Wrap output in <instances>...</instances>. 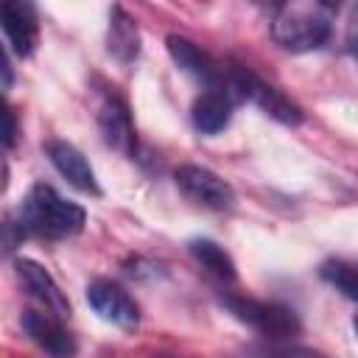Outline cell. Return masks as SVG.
I'll use <instances>...</instances> for the list:
<instances>
[{"instance_id":"obj_18","label":"cell","mask_w":358,"mask_h":358,"mask_svg":"<svg viewBox=\"0 0 358 358\" xmlns=\"http://www.w3.org/2000/svg\"><path fill=\"white\" fill-rule=\"evenodd\" d=\"M3 120H6V131H3V143H6V148L11 151L14 148V143H17V115H14V109L6 103V109H3Z\"/></svg>"},{"instance_id":"obj_6","label":"cell","mask_w":358,"mask_h":358,"mask_svg":"<svg viewBox=\"0 0 358 358\" xmlns=\"http://www.w3.org/2000/svg\"><path fill=\"white\" fill-rule=\"evenodd\" d=\"M165 48L173 59V64L179 70H185L187 76H193L196 81H201L207 90H227V70L224 62H215L210 53H204L193 39L179 36V34H168L165 36ZM232 98V95H229Z\"/></svg>"},{"instance_id":"obj_12","label":"cell","mask_w":358,"mask_h":358,"mask_svg":"<svg viewBox=\"0 0 358 358\" xmlns=\"http://www.w3.org/2000/svg\"><path fill=\"white\" fill-rule=\"evenodd\" d=\"M14 268H17L20 282L25 285V291L34 299H39L48 313H53L59 319H67L70 316V302L62 294V288L56 285V280L48 274V268H42L36 260H28V257H17Z\"/></svg>"},{"instance_id":"obj_2","label":"cell","mask_w":358,"mask_h":358,"mask_svg":"<svg viewBox=\"0 0 358 358\" xmlns=\"http://www.w3.org/2000/svg\"><path fill=\"white\" fill-rule=\"evenodd\" d=\"M336 6L322 0H291L271 14V39L291 53L319 50L333 31Z\"/></svg>"},{"instance_id":"obj_15","label":"cell","mask_w":358,"mask_h":358,"mask_svg":"<svg viewBox=\"0 0 358 358\" xmlns=\"http://www.w3.org/2000/svg\"><path fill=\"white\" fill-rule=\"evenodd\" d=\"M187 249H190V255L196 257V263H199L201 268H207L213 277H218L221 282H235V277H238L235 260L229 257V252H227L224 246H218V243L210 241V238H193V241L187 243Z\"/></svg>"},{"instance_id":"obj_19","label":"cell","mask_w":358,"mask_h":358,"mask_svg":"<svg viewBox=\"0 0 358 358\" xmlns=\"http://www.w3.org/2000/svg\"><path fill=\"white\" fill-rule=\"evenodd\" d=\"M347 50L358 59V6H355L352 17H350V25H347Z\"/></svg>"},{"instance_id":"obj_9","label":"cell","mask_w":358,"mask_h":358,"mask_svg":"<svg viewBox=\"0 0 358 358\" xmlns=\"http://www.w3.org/2000/svg\"><path fill=\"white\" fill-rule=\"evenodd\" d=\"M98 129L101 137L109 148H115L123 157H134L137 148V134H134V123L129 115V106L120 95H106L98 106Z\"/></svg>"},{"instance_id":"obj_1","label":"cell","mask_w":358,"mask_h":358,"mask_svg":"<svg viewBox=\"0 0 358 358\" xmlns=\"http://www.w3.org/2000/svg\"><path fill=\"white\" fill-rule=\"evenodd\" d=\"M17 229L20 235H34V238H45V241H64L73 238L84 229L87 224V213L81 204L64 199L59 190H53L45 182H36L20 210H17Z\"/></svg>"},{"instance_id":"obj_7","label":"cell","mask_w":358,"mask_h":358,"mask_svg":"<svg viewBox=\"0 0 358 358\" xmlns=\"http://www.w3.org/2000/svg\"><path fill=\"white\" fill-rule=\"evenodd\" d=\"M87 302L103 322H112L117 327H134L140 322V305L123 285L112 280H92L87 285Z\"/></svg>"},{"instance_id":"obj_17","label":"cell","mask_w":358,"mask_h":358,"mask_svg":"<svg viewBox=\"0 0 358 358\" xmlns=\"http://www.w3.org/2000/svg\"><path fill=\"white\" fill-rule=\"evenodd\" d=\"M249 358H327L319 350L310 347H299V344H288V341H263V344H252L246 350Z\"/></svg>"},{"instance_id":"obj_14","label":"cell","mask_w":358,"mask_h":358,"mask_svg":"<svg viewBox=\"0 0 358 358\" xmlns=\"http://www.w3.org/2000/svg\"><path fill=\"white\" fill-rule=\"evenodd\" d=\"M232 106H235V101L229 98V92H224V90H204L193 101V109H190L193 126L201 134H218V131L227 129V123L232 117Z\"/></svg>"},{"instance_id":"obj_20","label":"cell","mask_w":358,"mask_h":358,"mask_svg":"<svg viewBox=\"0 0 358 358\" xmlns=\"http://www.w3.org/2000/svg\"><path fill=\"white\" fill-rule=\"evenodd\" d=\"M3 73H6L3 90H11V62H8V53H3Z\"/></svg>"},{"instance_id":"obj_13","label":"cell","mask_w":358,"mask_h":358,"mask_svg":"<svg viewBox=\"0 0 358 358\" xmlns=\"http://www.w3.org/2000/svg\"><path fill=\"white\" fill-rule=\"evenodd\" d=\"M106 50L120 64H131L140 56V28L120 6H112V11H109Z\"/></svg>"},{"instance_id":"obj_21","label":"cell","mask_w":358,"mask_h":358,"mask_svg":"<svg viewBox=\"0 0 358 358\" xmlns=\"http://www.w3.org/2000/svg\"><path fill=\"white\" fill-rule=\"evenodd\" d=\"M352 330H355V338H358V316L352 319Z\"/></svg>"},{"instance_id":"obj_10","label":"cell","mask_w":358,"mask_h":358,"mask_svg":"<svg viewBox=\"0 0 358 358\" xmlns=\"http://www.w3.org/2000/svg\"><path fill=\"white\" fill-rule=\"evenodd\" d=\"M45 151H48V159L50 165L81 193H90V196H101V185L95 179V171L92 165L87 162V157L67 140H48L45 143Z\"/></svg>"},{"instance_id":"obj_16","label":"cell","mask_w":358,"mask_h":358,"mask_svg":"<svg viewBox=\"0 0 358 358\" xmlns=\"http://www.w3.org/2000/svg\"><path fill=\"white\" fill-rule=\"evenodd\" d=\"M319 277L333 285L341 296L358 302V260H347V257H330L319 266Z\"/></svg>"},{"instance_id":"obj_8","label":"cell","mask_w":358,"mask_h":358,"mask_svg":"<svg viewBox=\"0 0 358 358\" xmlns=\"http://www.w3.org/2000/svg\"><path fill=\"white\" fill-rule=\"evenodd\" d=\"M0 25L6 34V42L11 50L22 59L34 56L36 42H39V22H36V8L22 0H6L0 6Z\"/></svg>"},{"instance_id":"obj_3","label":"cell","mask_w":358,"mask_h":358,"mask_svg":"<svg viewBox=\"0 0 358 358\" xmlns=\"http://www.w3.org/2000/svg\"><path fill=\"white\" fill-rule=\"evenodd\" d=\"M227 70V90L232 95V101H252L260 112H266L268 117L285 123V126H299L305 120V112L296 101H291L282 90H277L274 84L263 81L252 67L227 59L224 62Z\"/></svg>"},{"instance_id":"obj_5","label":"cell","mask_w":358,"mask_h":358,"mask_svg":"<svg viewBox=\"0 0 358 358\" xmlns=\"http://www.w3.org/2000/svg\"><path fill=\"white\" fill-rule=\"evenodd\" d=\"M173 182L185 193V199H190L193 204H199L204 210L227 213L235 207V190L229 187V182H224L215 171H210L204 165H193V162L179 165L173 171Z\"/></svg>"},{"instance_id":"obj_4","label":"cell","mask_w":358,"mask_h":358,"mask_svg":"<svg viewBox=\"0 0 358 358\" xmlns=\"http://www.w3.org/2000/svg\"><path fill=\"white\" fill-rule=\"evenodd\" d=\"M221 305L243 324H249L252 330H257L266 341H291L294 336L302 333V322L299 316L280 305V302H266V299H252V296H241V294H224Z\"/></svg>"},{"instance_id":"obj_11","label":"cell","mask_w":358,"mask_h":358,"mask_svg":"<svg viewBox=\"0 0 358 358\" xmlns=\"http://www.w3.org/2000/svg\"><path fill=\"white\" fill-rule=\"evenodd\" d=\"M22 330L50 358H73L76 355V338L62 327V319L48 313V310H25L22 313Z\"/></svg>"}]
</instances>
